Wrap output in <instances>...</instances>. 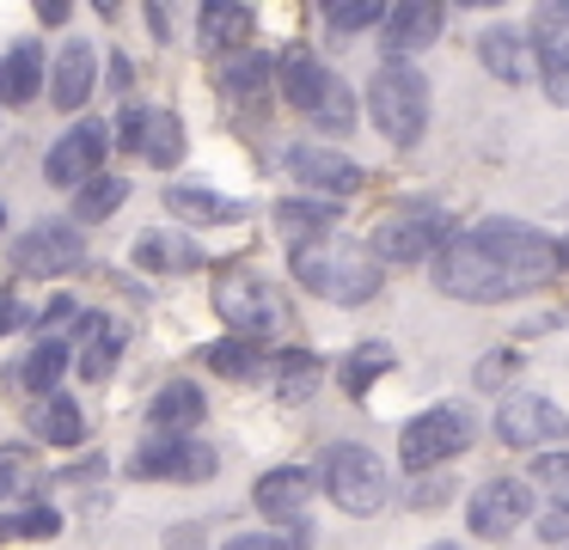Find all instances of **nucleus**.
<instances>
[{"mask_svg":"<svg viewBox=\"0 0 569 550\" xmlns=\"http://www.w3.org/2000/svg\"><path fill=\"white\" fill-rule=\"evenodd\" d=\"M496 434H502V447L557 452V447H569V416L557 410L551 398L515 386V391H502V403H496Z\"/></svg>","mask_w":569,"mask_h":550,"instance_id":"obj_9","label":"nucleus"},{"mask_svg":"<svg viewBox=\"0 0 569 550\" xmlns=\"http://www.w3.org/2000/svg\"><path fill=\"white\" fill-rule=\"evenodd\" d=\"M276 80H282V98L300 110V117H312L325 134H349L356 129V92H349L343 80H337L331 68H325L319 56H312L307 43H288L282 61H276Z\"/></svg>","mask_w":569,"mask_h":550,"instance_id":"obj_3","label":"nucleus"},{"mask_svg":"<svg viewBox=\"0 0 569 550\" xmlns=\"http://www.w3.org/2000/svg\"><path fill=\"white\" fill-rule=\"evenodd\" d=\"M471 410H459V403H435V410L410 416L405 434H398V459H405L410 477H429L435 464L459 459V452L471 447Z\"/></svg>","mask_w":569,"mask_h":550,"instance_id":"obj_7","label":"nucleus"},{"mask_svg":"<svg viewBox=\"0 0 569 550\" xmlns=\"http://www.w3.org/2000/svg\"><path fill=\"white\" fill-rule=\"evenodd\" d=\"M447 12L435 7V0H405V7H386V24H380V49L386 61H410L422 56V49L441 37Z\"/></svg>","mask_w":569,"mask_h":550,"instance_id":"obj_17","label":"nucleus"},{"mask_svg":"<svg viewBox=\"0 0 569 550\" xmlns=\"http://www.w3.org/2000/svg\"><path fill=\"white\" fill-rule=\"evenodd\" d=\"M539 538L545 544H569V508H545L539 513Z\"/></svg>","mask_w":569,"mask_h":550,"instance_id":"obj_42","label":"nucleus"},{"mask_svg":"<svg viewBox=\"0 0 569 550\" xmlns=\"http://www.w3.org/2000/svg\"><path fill=\"white\" fill-rule=\"evenodd\" d=\"M276 61L263 49H239V56H221V92L227 98H263L270 92Z\"/></svg>","mask_w":569,"mask_h":550,"instance_id":"obj_30","label":"nucleus"},{"mask_svg":"<svg viewBox=\"0 0 569 550\" xmlns=\"http://www.w3.org/2000/svg\"><path fill=\"white\" fill-rule=\"evenodd\" d=\"M209 367L221 379H258V373H270V361H263V349L258 342H246V337H227V342H214L209 349Z\"/></svg>","mask_w":569,"mask_h":550,"instance_id":"obj_33","label":"nucleus"},{"mask_svg":"<svg viewBox=\"0 0 569 550\" xmlns=\"http://www.w3.org/2000/svg\"><path fill=\"white\" fill-rule=\"evenodd\" d=\"M117 147L148 159V166H160V171H172L178 159H184V122L166 104H129L123 117H117Z\"/></svg>","mask_w":569,"mask_h":550,"instance_id":"obj_13","label":"nucleus"},{"mask_svg":"<svg viewBox=\"0 0 569 550\" xmlns=\"http://www.w3.org/2000/svg\"><path fill=\"white\" fill-rule=\"evenodd\" d=\"M527 513H532V483L527 477H490V483H478L471 501H466V526L478 538H508Z\"/></svg>","mask_w":569,"mask_h":550,"instance_id":"obj_16","label":"nucleus"},{"mask_svg":"<svg viewBox=\"0 0 569 550\" xmlns=\"http://www.w3.org/2000/svg\"><path fill=\"white\" fill-rule=\"evenodd\" d=\"M325 24H331L337 37H361V31H380L386 24V7L380 0H331V7H325Z\"/></svg>","mask_w":569,"mask_h":550,"instance_id":"obj_35","label":"nucleus"},{"mask_svg":"<svg viewBox=\"0 0 569 550\" xmlns=\"http://www.w3.org/2000/svg\"><path fill=\"white\" fill-rule=\"evenodd\" d=\"M202 416H209V398H202V386H190V379H172V386H160L148 398L153 434H190Z\"/></svg>","mask_w":569,"mask_h":550,"instance_id":"obj_22","label":"nucleus"},{"mask_svg":"<svg viewBox=\"0 0 569 550\" xmlns=\"http://www.w3.org/2000/svg\"><path fill=\"white\" fill-rule=\"evenodd\" d=\"M435 288L447 300L466 306H502L520 300V293L545 288L557 276V239L539 232L532 220H508L490 214L478 227H459L453 239L435 251Z\"/></svg>","mask_w":569,"mask_h":550,"instance_id":"obj_1","label":"nucleus"},{"mask_svg":"<svg viewBox=\"0 0 569 550\" xmlns=\"http://www.w3.org/2000/svg\"><path fill=\"white\" fill-rule=\"evenodd\" d=\"M197 31L209 49H227V56H239V49H251V31H258V12L239 7V0H209V7H197Z\"/></svg>","mask_w":569,"mask_h":550,"instance_id":"obj_24","label":"nucleus"},{"mask_svg":"<svg viewBox=\"0 0 569 550\" xmlns=\"http://www.w3.org/2000/svg\"><path fill=\"white\" fill-rule=\"evenodd\" d=\"M288 178L300 183V190H312L319 202H343V196H356L361 183H368V171L356 166L349 153H337V147H319V141H300L282 153Z\"/></svg>","mask_w":569,"mask_h":550,"instance_id":"obj_14","label":"nucleus"},{"mask_svg":"<svg viewBox=\"0 0 569 550\" xmlns=\"http://www.w3.org/2000/svg\"><path fill=\"white\" fill-rule=\"evenodd\" d=\"M337 220H343V208H337V202H319V196H288V202H276V232L288 239V251L331 239Z\"/></svg>","mask_w":569,"mask_h":550,"instance_id":"obj_20","label":"nucleus"},{"mask_svg":"<svg viewBox=\"0 0 569 550\" xmlns=\"http://www.w3.org/2000/svg\"><path fill=\"white\" fill-rule=\"evenodd\" d=\"M422 550H459V544H447V538H441V544H422Z\"/></svg>","mask_w":569,"mask_h":550,"instance_id":"obj_46","label":"nucleus"},{"mask_svg":"<svg viewBox=\"0 0 569 550\" xmlns=\"http://www.w3.org/2000/svg\"><path fill=\"white\" fill-rule=\"evenodd\" d=\"M26 483H31V452L26 447H7V452H0V501H13Z\"/></svg>","mask_w":569,"mask_h":550,"instance_id":"obj_39","label":"nucleus"},{"mask_svg":"<svg viewBox=\"0 0 569 550\" xmlns=\"http://www.w3.org/2000/svg\"><path fill=\"white\" fill-rule=\"evenodd\" d=\"M557 269H563V276H569V232H563V239H557Z\"/></svg>","mask_w":569,"mask_h":550,"instance_id":"obj_44","label":"nucleus"},{"mask_svg":"<svg viewBox=\"0 0 569 550\" xmlns=\"http://www.w3.org/2000/svg\"><path fill=\"white\" fill-rule=\"evenodd\" d=\"M166 550H202V532H197V526H172V538H166Z\"/></svg>","mask_w":569,"mask_h":550,"instance_id":"obj_43","label":"nucleus"},{"mask_svg":"<svg viewBox=\"0 0 569 550\" xmlns=\"http://www.w3.org/2000/svg\"><path fill=\"white\" fill-rule=\"evenodd\" d=\"M478 61L502 86H520L527 73H539V68H532V37H520L515 24H490V31L478 37Z\"/></svg>","mask_w":569,"mask_h":550,"instance_id":"obj_23","label":"nucleus"},{"mask_svg":"<svg viewBox=\"0 0 569 550\" xmlns=\"http://www.w3.org/2000/svg\"><path fill=\"white\" fill-rule=\"evenodd\" d=\"M62 373H68V337H43L38 349H31L26 361L13 367V379L31 391V403H38V398H50V391L62 386Z\"/></svg>","mask_w":569,"mask_h":550,"instance_id":"obj_28","label":"nucleus"},{"mask_svg":"<svg viewBox=\"0 0 569 550\" xmlns=\"http://www.w3.org/2000/svg\"><path fill=\"white\" fill-rule=\"evenodd\" d=\"M26 428L43 440V447H80V440H87V416H80V403L68 398V391H50V398L31 403Z\"/></svg>","mask_w":569,"mask_h":550,"instance_id":"obj_26","label":"nucleus"},{"mask_svg":"<svg viewBox=\"0 0 569 550\" xmlns=\"http://www.w3.org/2000/svg\"><path fill=\"white\" fill-rule=\"evenodd\" d=\"M380 373H392V349H386V342H361V349L343 354V373H337V379H343L349 398H368V386Z\"/></svg>","mask_w":569,"mask_h":550,"instance_id":"obj_32","label":"nucleus"},{"mask_svg":"<svg viewBox=\"0 0 569 550\" xmlns=\"http://www.w3.org/2000/svg\"><path fill=\"white\" fill-rule=\"evenodd\" d=\"M214 312H221V324L233 330V337L246 342H276L288 337V306L282 293L270 288L263 276H221V288H214Z\"/></svg>","mask_w":569,"mask_h":550,"instance_id":"obj_6","label":"nucleus"},{"mask_svg":"<svg viewBox=\"0 0 569 550\" xmlns=\"http://www.w3.org/2000/svg\"><path fill=\"white\" fill-rule=\"evenodd\" d=\"M319 489L337 501L343 513H356V520H368V513H380L386 501H392V477H386V459L373 447H356V440H337V447H325L319 459Z\"/></svg>","mask_w":569,"mask_h":550,"instance_id":"obj_5","label":"nucleus"},{"mask_svg":"<svg viewBox=\"0 0 569 550\" xmlns=\"http://www.w3.org/2000/svg\"><path fill=\"white\" fill-rule=\"evenodd\" d=\"M123 202H129V178H117V171H99L92 183L74 190V214L80 220H111Z\"/></svg>","mask_w":569,"mask_h":550,"instance_id":"obj_31","label":"nucleus"},{"mask_svg":"<svg viewBox=\"0 0 569 550\" xmlns=\"http://www.w3.org/2000/svg\"><path fill=\"white\" fill-rule=\"evenodd\" d=\"M532 68L551 104L569 110V0L532 7Z\"/></svg>","mask_w":569,"mask_h":550,"instance_id":"obj_15","label":"nucleus"},{"mask_svg":"<svg viewBox=\"0 0 569 550\" xmlns=\"http://www.w3.org/2000/svg\"><path fill=\"white\" fill-rule=\"evenodd\" d=\"M166 214L184 220V227H221V220H239L246 208H239L233 196L209 190V183H172V190H166Z\"/></svg>","mask_w":569,"mask_h":550,"instance_id":"obj_25","label":"nucleus"},{"mask_svg":"<svg viewBox=\"0 0 569 550\" xmlns=\"http://www.w3.org/2000/svg\"><path fill=\"white\" fill-rule=\"evenodd\" d=\"M87 263V239H80L68 220H38L13 239V269L31 281H56V276H74Z\"/></svg>","mask_w":569,"mask_h":550,"instance_id":"obj_11","label":"nucleus"},{"mask_svg":"<svg viewBox=\"0 0 569 550\" xmlns=\"http://www.w3.org/2000/svg\"><path fill=\"white\" fill-rule=\"evenodd\" d=\"M13 318H19V306H13V300H0V330L13 324Z\"/></svg>","mask_w":569,"mask_h":550,"instance_id":"obj_45","label":"nucleus"},{"mask_svg":"<svg viewBox=\"0 0 569 550\" xmlns=\"http://www.w3.org/2000/svg\"><path fill=\"white\" fill-rule=\"evenodd\" d=\"M288 269H295L300 288H312L331 306H368L373 293H380V281H386L380 257H373L368 244H356V239L300 244V251H288Z\"/></svg>","mask_w":569,"mask_h":550,"instance_id":"obj_2","label":"nucleus"},{"mask_svg":"<svg viewBox=\"0 0 569 550\" xmlns=\"http://www.w3.org/2000/svg\"><path fill=\"white\" fill-rule=\"evenodd\" d=\"M92 86H99V49L74 37V43H62V56H56V68H50L56 110H80L92 98Z\"/></svg>","mask_w":569,"mask_h":550,"instance_id":"obj_19","label":"nucleus"},{"mask_svg":"<svg viewBox=\"0 0 569 550\" xmlns=\"http://www.w3.org/2000/svg\"><path fill=\"white\" fill-rule=\"evenodd\" d=\"M129 257H136V269H148V276H190V269L202 263L197 239H190V232H166V227H148Z\"/></svg>","mask_w":569,"mask_h":550,"instance_id":"obj_21","label":"nucleus"},{"mask_svg":"<svg viewBox=\"0 0 569 550\" xmlns=\"http://www.w3.org/2000/svg\"><path fill=\"white\" fill-rule=\"evenodd\" d=\"M312 489H319V477H312L307 464H276V471H263V477H258L251 501H258L263 520H276V526H300V513H307Z\"/></svg>","mask_w":569,"mask_h":550,"instance_id":"obj_18","label":"nucleus"},{"mask_svg":"<svg viewBox=\"0 0 569 550\" xmlns=\"http://www.w3.org/2000/svg\"><path fill=\"white\" fill-rule=\"evenodd\" d=\"M43 92V43H13L0 56V104L26 110Z\"/></svg>","mask_w":569,"mask_h":550,"instance_id":"obj_27","label":"nucleus"},{"mask_svg":"<svg viewBox=\"0 0 569 550\" xmlns=\"http://www.w3.org/2000/svg\"><path fill=\"white\" fill-rule=\"evenodd\" d=\"M447 239H453V227H447L441 208L435 202H405V208H392V214H380L368 251L380 257V269L386 263H422V257L435 263V251H441Z\"/></svg>","mask_w":569,"mask_h":550,"instance_id":"obj_8","label":"nucleus"},{"mask_svg":"<svg viewBox=\"0 0 569 550\" xmlns=\"http://www.w3.org/2000/svg\"><path fill=\"white\" fill-rule=\"evenodd\" d=\"M515 373H520V349H496V354H483V361H478V373H471V379H478L483 391H508V379H515Z\"/></svg>","mask_w":569,"mask_h":550,"instance_id":"obj_38","label":"nucleus"},{"mask_svg":"<svg viewBox=\"0 0 569 550\" xmlns=\"http://www.w3.org/2000/svg\"><path fill=\"white\" fill-rule=\"evenodd\" d=\"M453 496V489H447V477H417V483H410V508H441V501Z\"/></svg>","mask_w":569,"mask_h":550,"instance_id":"obj_41","label":"nucleus"},{"mask_svg":"<svg viewBox=\"0 0 569 550\" xmlns=\"http://www.w3.org/2000/svg\"><path fill=\"white\" fill-rule=\"evenodd\" d=\"M117 147V129L104 117H80L74 129L62 134V141L50 147V159H43V178L62 183V190H80V183H92L104 171V153Z\"/></svg>","mask_w":569,"mask_h":550,"instance_id":"obj_12","label":"nucleus"},{"mask_svg":"<svg viewBox=\"0 0 569 550\" xmlns=\"http://www.w3.org/2000/svg\"><path fill=\"white\" fill-rule=\"evenodd\" d=\"M117 361H123V330L111 324L80 349V379H87V386H104V379L117 373Z\"/></svg>","mask_w":569,"mask_h":550,"instance_id":"obj_34","label":"nucleus"},{"mask_svg":"<svg viewBox=\"0 0 569 550\" xmlns=\"http://www.w3.org/2000/svg\"><path fill=\"white\" fill-rule=\"evenodd\" d=\"M13 532L19 538H56L62 520H56V508H26V513H13Z\"/></svg>","mask_w":569,"mask_h":550,"instance_id":"obj_40","label":"nucleus"},{"mask_svg":"<svg viewBox=\"0 0 569 550\" xmlns=\"http://www.w3.org/2000/svg\"><path fill=\"white\" fill-rule=\"evenodd\" d=\"M307 544H312L307 526H276V532H239L221 550H307Z\"/></svg>","mask_w":569,"mask_h":550,"instance_id":"obj_37","label":"nucleus"},{"mask_svg":"<svg viewBox=\"0 0 569 550\" xmlns=\"http://www.w3.org/2000/svg\"><path fill=\"white\" fill-rule=\"evenodd\" d=\"M527 483L545 489V496H551V508H569V447L539 452V459H532V471H527Z\"/></svg>","mask_w":569,"mask_h":550,"instance_id":"obj_36","label":"nucleus"},{"mask_svg":"<svg viewBox=\"0 0 569 550\" xmlns=\"http://www.w3.org/2000/svg\"><path fill=\"white\" fill-rule=\"evenodd\" d=\"M214 464H221L214 447H202L197 434H148L129 459V471L141 483H202V477H214Z\"/></svg>","mask_w":569,"mask_h":550,"instance_id":"obj_10","label":"nucleus"},{"mask_svg":"<svg viewBox=\"0 0 569 550\" xmlns=\"http://www.w3.org/2000/svg\"><path fill=\"white\" fill-rule=\"evenodd\" d=\"M368 117L392 147H417L429 129V80L417 61H380L368 80Z\"/></svg>","mask_w":569,"mask_h":550,"instance_id":"obj_4","label":"nucleus"},{"mask_svg":"<svg viewBox=\"0 0 569 550\" xmlns=\"http://www.w3.org/2000/svg\"><path fill=\"white\" fill-rule=\"evenodd\" d=\"M270 379H276V398H282V403H307L312 391H319L325 367H319V354H312V349H282L270 361Z\"/></svg>","mask_w":569,"mask_h":550,"instance_id":"obj_29","label":"nucleus"}]
</instances>
